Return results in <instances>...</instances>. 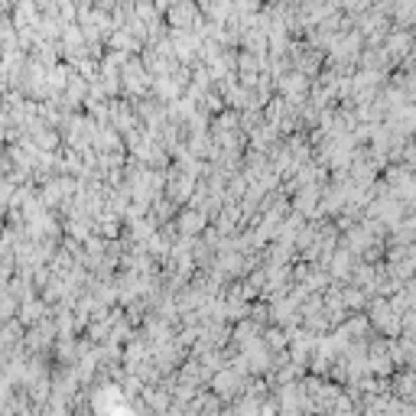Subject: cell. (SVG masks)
I'll use <instances>...</instances> for the list:
<instances>
[{"label":"cell","mask_w":416,"mask_h":416,"mask_svg":"<svg viewBox=\"0 0 416 416\" xmlns=\"http://www.w3.org/2000/svg\"><path fill=\"white\" fill-rule=\"evenodd\" d=\"M410 46H413V36H410V33H393V36H387V52H397V56H403Z\"/></svg>","instance_id":"obj_2"},{"label":"cell","mask_w":416,"mask_h":416,"mask_svg":"<svg viewBox=\"0 0 416 416\" xmlns=\"http://www.w3.org/2000/svg\"><path fill=\"white\" fill-rule=\"evenodd\" d=\"M393 17H397V23H416V0H397Z\"/></svg>","instance_id":"obj_1"}]
</instances>
